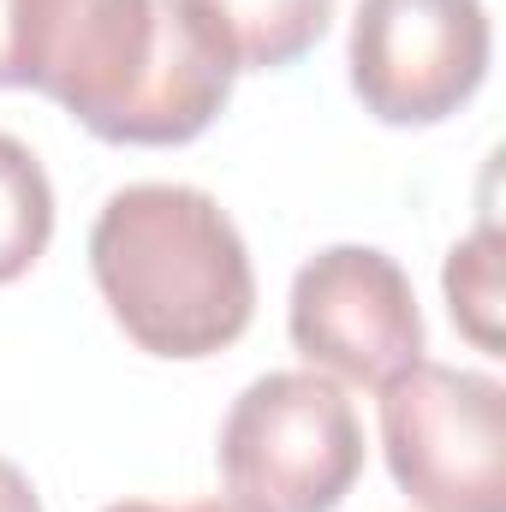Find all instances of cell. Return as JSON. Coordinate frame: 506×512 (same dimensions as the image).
Wrapping results in <instances>:
<instances>
[{"mask_svg":"<svg viewBox=\"0 0 506 512\" xmlns=\"http://www.w3.org/2000/svg\"><path fill=\"white\" fill-rule=\"evenodd\" d=\"M447 310H453V322H459V334L477 346V352H489V358H501V233L495 227H483V233H471L465 245H453L447 256Z\"/></svg>","mask_w":506,"mask_h":512,"instance_id":"cell-9","label":"cell"},{"mask_svg":"<svg viewBox=\"0 0 506 512\" xmlns=\"http://www.w3.org/2000/svg\"><path fill=\"white\" fill-rule=\"evenodd\" d=\"M0 512H42V495H36V483L12 465V459H0Z\"/></svg>","mask_w":506,"mask_h":512,"instance_id":"cell-11","label":"cell"},{"mask_svg":"<svg viewBox=\"0 0 506 512\" xmlns=\"http://www.w3.org/2000/svg\"><path fill=\"white\" fill-rule=\"evenodd\" d=\"M54 239V185L42 161L0 131V286L30 274Z\"/></svg>","mask_w":506,"mask_h":512,"instance_id":"cell-8","label":"cell"},{"mask_svg":"<svg viewBox=\"0 0 506 512\" xmlns=\"http://www.w3.org/2000/svg\"><path fill=\"white\" fill-rule=\"evenodd\" d=\"M24 24L30 0H0V90H24Z\"/></svg>","mask_w":506,"mask_h":512,"instance_id":"cell-10","label":"cell"},{"mask_svg":"<svg viewBox=\"0 0 506 512\" xmlns=\"http://www.w3.org/2000/svg\"><path fill=\"white\" fill-rule=\"evenodd\" d=\"M489 54L483 0H358L346 66L381 126H441L483 90Z\"/></svg>","mask_w":506,"mask_h":512,"instance_id":"cell-5","label":"cell"},{"mask_svg":"<svg viewBox=\"0 0 506 512\" xmlns=\"http://www.w3.org/2000/svg\"><path fill=\"white\" fill-rule=\"evenodd\" d=\"M90 274L126 340L149 358H215L256 316V268L233 215L197 191L143 179L102 203Z\"/></svg>","mask_w":506,"mask_h":512,"instance_id":"cell-2","label":"cell"},{"mask_svg":"<svg viewBox=\"0 0 506 512\" xmlns=\"http://www.w3.org/2000/svg\"><path fill=\"white\" fill-rule=\"evenodd\" d=\"M381 453L423 512H506V387L417 358L381 387Z\"/></svg>","mask_w":506,"mask_h":512,"instance_id":"cell-4","label":"cell"},{"mask_svg":"<svg viewBox=\"0 0 506 512\" xmlns=\"http://www.w3.org/2000/svg\"><path fill=\"white\" fill-rule=\"evenodd\" d=\"M197 36L227 60V72H280L304 60L328 18L334 0H179Z\"/></svg>","mask_w":506,"mask_h":512,"instance_id":"cell-7","label":"cell"},{"mask_svg":"<svg viewBox=\"0 0 506 512\" xmlns=\"http://www.w3.org/2000/svg\"><path fill=\"white\" fill-rule=\"evenodd\" d=\"M24 90L102 143L173 149L221 120L233 72L179 0H30Z\"/></svg>","mask_w":506,"mask_h":512,"instance_id":"cell-1","label":"cell"},{"mask_svg":"<svg viewBox=\"0 0 506 512\" xmlns=\"http://www.w3.org/2000/svg\"><path fill=\"white\" fill-rule=\"evenodd\" d=\"M286 334L310 370L352 387H387L423 358L411 274L376 245H328L310 256L286 298Z\"/></svg>","mask_w":506,"mask_h":512,"instance_id":"cell-6","label":"cell"},{"mask_svg":"<svg viewBox=\"0 0 506 512\" xmlns=\"http://www.w3.org/2000/svg\"><path fill=\"white\" fill-rule=\"evenodd\" d=\"M215 459L256 512H334L364 477V423L334 376L268 370L233 399Z\"/></svg>","mask_w":506,"mask_h":512,"instance_id":"cell-3","label":"cell"},{"mask_svg":"<svg viewBox=\"0 0 506 512\" xmlns=\"http://www.w3.org/2000/svg\"><path fill=\"white\" fill-rule=\"evenodd\" d=\"M102 512H256L245 501H233V495H209V501H191V507H155V501H114V507Z\"/></svg>","mask_w":506,"mask_h":512,"instance_id":"cell-12","label":"cell"}]
</instances>
